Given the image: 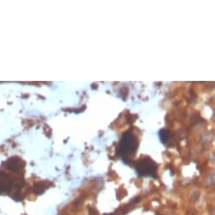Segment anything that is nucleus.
I'll list each match as a JSON object with an SVG mask.
<instances>
[{
	"mask_svg": "<svg viewBox=\"0 0 215 215\" xmlns=\"http://www.w3.org/2000/svg\"><path fill=\"white\" fill-rule=\"evenodd\" d=\"M138 146L137 137L131 132H126L122 137L117 149V154L122 158V160H130L128 159L129 155H132L136 152Z\"/></svg>",
	"mask_w": 215,
	"mask_h": 215,
	"instance_id": "nucleus-1",
	"label": "nucleus"
},
{
	"mask_svg": "<svg viewBox=\"0 0 215 215\" xmlns=\"http://www.w3.org/2000/svg\"><path fill=\"white\" fill-rule=\"evenodd\" d=\"M136 171L138 174L142 176L155 177L157 165L150 158L145 157L141 159L136 164Z\"/></svg>",
	"mask_w": 215,
	"mask_h": 215,
	"instance_id": "nucleus-2",
	"label": "nucleus"
},
{
	"mask_svg": "<svg viewBox=\"0 0 215 215\" xmlns=\"http://www.w3.org/2000/svg\"><path fill=\"white\" fill-rule=\"evenodd\" d=\"M14 186V180L4 171H0V195L8 194Z\"/></svg>",
	"mask_w": 215,
	"mask_h": 215,
	"instance_id": "nucleus-3",
	"label": "nucleus"
},
{
	"mask_svg": "<svg viewBox=\"0 0 215 215\" xmlns=\"http://www.w3.org/2000/svg\"><path fill=\"white\" fill-rule=\"evenodd\" d=\"M25 163L18 157H12L5 162V167L13 172H19L25 167Z\"/></svg>",
	"mask_w": 215,
	"mask_h": 215,
	"instance_id": "nucleus-4",
	"label": "nucleus"
},
{
	"mask_svg": "<svg viewBox=\"0 0 215 215\" xmlns=\"http://www.w3.org/2000/svg\"><path fill=\"white\" fill-rule=\"evenodd\" d=\"M46 188H47V186H45L44 183L40 182V183H36V184L34 186L33 189H34V192H35L36 195H41V194H42L43 192H45Z\"/></svg>",
	"mask_w": 215,
	"mask_h": 215,
	"instance_id": "nucleus-5",
	"label": "nucleus"
},
{
	"mask_svg": "<svg viewBox=\"0 0 215 215\" xmlns=\"http://www.w3.org/2000/svg\"><path fill=\"white\" fill-rule=\"evenodd\" d=\"M169 137H170V133H169V132H167L166 130H162L160 132V138L164 143H165V142L168 141Z\"/></svg>",
	"mask_w": 215,
	"mask_h": 215,
	"instance_id": "nucleus-6",
	"label": "nucleus"
},
{
	"mask_svg": "<svg viewBox=\"0 0 215 215\" xmlns=\"http://www.w3.org/2000/svg\"><path fill=\"white\" fill-rule=\"evenodd\" d=\"M89 215H97V211L95 209V208L90 207V208H89Z\"/></svg>",
	"mask_w": 215,
	"mask_h": 215,
	"instance_id": "nucleus-7",
	"label": "nucleus"
}]
</instances>
